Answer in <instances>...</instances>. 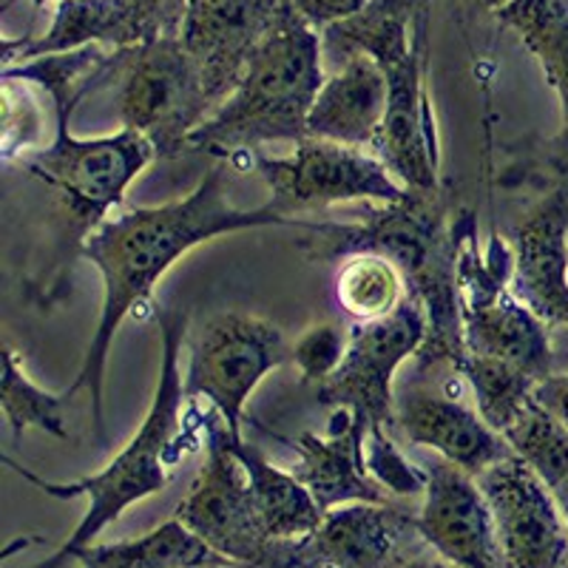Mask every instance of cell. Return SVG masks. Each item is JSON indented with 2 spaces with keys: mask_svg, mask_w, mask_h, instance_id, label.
<instances>
[{
  "mask_svg": "<svg viewBox=\"0 0 568 568\" xmlns=\"http://www.w3.org/2000/svg\"><path fill=\"white\" fill-rule=\"evenodd\" d=\"M307 227V220H287L271 202L258 207H236L227 196L225 165H213L191 194L165 205L131 207L116 213L100 227L85 245V258L103 276V307L89 349L83 355L78 378L65 389L74 398L80 389L89 393L91 424L100 444H105V364L116 329L125 318L151 302L160 278L180 262L185 253L205 242L253 227Z\"/></svg>",
  "mask_w": 568,
  "mask_h": 568,
  "instance_id": "1",
  "label": "cell"
},
{
  "mask_svg": "<svg viewBox=\"0 0 568 568\" xmlns=\"http://www.w3.org/2000/svg\"><path fill=\"white\" fill-rule=\"evenodd\" d=\"M52 100L54 140L18 160L23 174L45 191L40 231L29 245L23 293L38 311H54L71 296L74 267L85 245L123 207L131 182L156 160V149L140 131L123 129L109 136L71 134V116L83 103L71 94Z\"/></svg>",
  "mask_w": 568,
  "mask_h": 568,
  "instance_id": "2",
  "label": "cell"
},
{
  "mask_svg": "<svg viewBox=\"0 0 568 568\" xmlns=\"http://www.w3.org/2000/svg\"><path fill=\"white\" fill-rule=\"evenodd\" d=\"M298 242L313 262L382 253L407 278L409 293L424 302L429 336L415 355L418 369L449 364L458 373L466 358L458 293V236L446 222L440 191H409L404 202L375 205L364 222H307Z\"/></svg>",
  "mask_w": 568,
  "mask_h": 568,
  "instance_id": "3",
  "label": "cell"
},
{
  "mask_svg": "<svg viewBox=\"0 0 568 568\" xmlns=\"http://www.w3.org/2000/svg\"><path fill=\"white\" fill-rule=\"evenodd\" d=\"M156 324H160L162 362L154 398H151L149 413L142 418L134 438L114 455V460L103 471H94L89 478L71 480V484H54V480H45L29 471L27 466L14 464L12 458H3L9 469L38 486L43 495L60 497V500L89 497V509L78 529L71 531L69 540L52 557H45L32 568H60L74 560L105 526L116 524L129 506L165 489L174 466L194 449V438H187L185 426H182V404L187 395L185 375L180 369V353L185 344L187 313L162 307L156 311Z\"/></svg>",
  "mask_w": 568,
  "mask_h": 568,
  "instance_id": "4",
  "label": "cell"
},
{
  "mask_svg": "<svg viewBox=\"0 0 568 568\" xmlns=\"http://www.w3.org/2000/svg\"><path fill=\"white\" fill-rule=\"evenodd\" d=\"M433 0H369L322 34L329 52L369 54L387 74L389 100L373 154L409 191H440V140L426 83V20Z\"/></svg>",
  "mask_w": 568,
  "mask_h": 568,
  "instance_id": "5",
  "label": "cell"
},
{
  "mask_svg": "<svg viewBox=\"0 0 568 568\" xmlns=\"http://www.w3.org/2000/svg\"><path fill=\"white\" fill-rule=\"evenodd\" d=\"M322 58V32L287 9L231 98L191 134L187 151L227 162L240 154H256L271 142H302L313 103L327 80Z\"/></svg>",
  "mask_w": 568,
  "mask_h": 568,
  "instance_id": "6",
  "label": "cell"
},
{
  "mask_svg": "<svg viewBox=\"0 0 568 568\" xmlns=\"http://www.w3.org/2000/svg\"><path fill=\"white\" fill-rule=\"evenodd\" d=\"M105 89L114 91L123 129L149 136L160 156L187 151V140L213 114L205 83L182 38L114 49Z\"/></svg>",
  "mask_w": 568,
  "mask_h": 568,
  "instance_id": "7",
  "label": "cell"
},
{
  "mask_svg": "<svg viewBox=\"0 0 568 568\" xmlns=\"http://www.w3.org/2000/svg\"><path fill=\"white\" fill-rule=\"evenodd\" d=\"M429 336L426 307L415 293L398 304V311L375 322H355L349 327L347 353L327 382L316 387L318 404L347 409L367 426V433H395V373L415 358Z\"/></svg>",
  "mask_w": 568,
  "mask_h": 568,
  "instance_id": "8",
  "label": "cell"
},
{
  "mask_svg": "<svg viewBox=\"0 0 568 568\" xmlns=\"http://www.w3.org/2000/svg\"><path fill=\"white\" fill-rule=\"evenodd\" d=\"M247 156L271 191L267 202L287 220L347 202L395 205L409 196V187L400 185L378 156L342 142L304 136L287 156H265L258 151Z\"/></svg>",
  "mask_w": 568,
  "mask_h": 568,
  "instance_id": "9",
  "label": "cell"
},
{
  "mask_svg": "<svg viewBox=\"0 0 568 568\" xmlns=\"http://www.w3.org/2000/svg\"><path fill=\"white\" fill-rule=\"evenodd\" d=\"M205 418V464L187 486L174 517L225 560L265 568L276 540L267 537L253 504L245 466L231 446V426L216 409Z\"/></svg>",
  "mask_w": 568,
  "mask_h": 568,
  "instance_id": "10",
  "label": "cell"
},
{
  "mask_svg": "<svg viewBox=\"0 0 568 568\" xmlns=\"http://www.w3.org/2000/svg\"><path fill=\"white\" fill-rule=\"evenodd\" d=\"M293 358L282 329L262 316L227 311L205 324L191 349L185 395L202 398L222 415L233 435H242L245 407L271 369Z\"/></svg>",
  "mask_w": 568,
  "mask_h": 568,
  "instance_id": "11",
  "label": "cell"
},
{
  "mask_svg": "<svg viewBox=\"0 0 568 568\" xmlns=\"http://www.w3.org/2000/svg\"><path fill=\"white\" fill-rule=\"evenodd\" d=\"M429 549L418 515L395 504H344L298 540H276L265 568H404Z\"/></svg>",
  "mask_w": 568,
  "mask_h": 568,
  "instance_id": "12",
  "label": "cell"
},
{
  "mask_svg": "<svg viewBox=\"0 0 568 568\" xmlns=\"http://www.w3.org/2000/svg\"><path fill=\"white\" fill-rule=\"evenodd\" d=\"M509 568L568 566V524L549 484L515 453L478 475Z\"/></svg>",
  "mask_w": 568,
  "mask_h": 568,
  "instance_id": "13",
  "label": "cell"
},
{
  "mask_svg": "<svg viewBox=\"0 0 568 568\" xmlns=\"http://www.w3.org/2000/svg\"><path fill=\"white\" fill-rule=\"evenodd\" d=\"M418 531L435 555L455 566L509 568L478 478L444 458L426 469Z\"/></svg>",
  "mask_w": 568,
  "mask_h": 568,
  "instance_id": "14",
  "label": "cell"
},
{
  "mask_svg": "<svg viewBox=\"0 0 568 568\" xmlns=\"http://www.w3.org/2000/svg\"><path fill=\"white\" fill-rule=\"evenodd\" d=\"M287 14L284 0H213L191 12L182 43L194 58L213 111L242 83L247 65Z\"/></svg>",
  "mask_w": 568,
  "mask_h": 568,
  "instance_id": "15",
  "label": "cell"
},
{
  "mask_svg": "<svg viewBox=\"0 0 568 568\" xmlns=\"http://www.w3.org/2000/svg\"><path fill=\"white\" fill-rule=\"evenodd\" d=\"M511 293L549 327H568V176L555 182L517 225Z\"/></svg>",
  "mask_w": 568,
  "mask_h": 568,
  "instance_id": "16",
  "label": "cell"
},
{
  "mask_svg": "<svg viewBox=\"0 0 568 568\" xmlns=\"http://www.w3.org/2000/svg\"><path fill=\"white\" fill-rule=\"evenodd\" d=\"M395 433L418 446H429L475 478L511 455L509 440L491 429L478 409L433 389L407 387L395 395Z\"/></svg>",
  "mask_w": 568,
  "mask_h": 568,
  "instance_id": "17",
  "label": "cell"
},
{
  "mask_svg": "<svg viewBox=\"0 0 568 568\" xmlns=\"http://www.w3.org/2000/svg\"><path fill=\"white\" fill-rule=\"evenodd\" d=\"M367 426L347 409H333L327 433L282 438L296 453L293 475L302 480L322 511L344 504H389L393 495L369 475L364 458Z\"/></svg>",
  "mask_w": 568,
  "mask_h": 568,
  "instance_id": "18",
  "label": "cell"
},
{
  "mask_svg": "<svg viewBox=\"0 0 568 568\" xmlns=\"http://www.w3.org/2000/svg\"><path fill=\"white\" fill-rule=\"evenodd\" d=\"M149 40H156L154 32L129 0H58L49 32L3 40V69L45 54L80 52L89 45L129 49Z\"/></svg>",
  "mask_w": 568,
  "mask_h": 568,
  "instance_id": "19",
  "label": "cell"
},
{
  "mask_svg": "<svg viewBox=\"0 0 568 568\" xmlns=\"http://www.w3.org/2000/svg\"><path fill=\"white\" fill-rule=\"evenodd\" d=\"M389 85L369 54H349L342 69L324 80L307 120V136L342 142L349 149H375L387 116Z\"/></svg>",
  "mask_w": 568,
  "mask_h": 568,
  "instance_id": "20",
  "label": "cell"
},
{
  "mask_svg": "<svg viewBox=\"0 0 568 568\" xmlns=\"http://www.w3.org/2000/svg\"><path fill=\"white\" fill-rule=\"evenodd\" d=\"M231 446L245 466L253 504L271 540H298L322 524V506L293 471L273 466L242 435H231Z\"/></svg>",
  "mask_w": 568,
  "mask_h": 568,
  "instance_id": "21",
  "label": "cell"
},
{
  "mask_svg": "<svg viewBox=\"0 0 568 568\" xmlns=\"http://www.w3.org/2000/svg\"><path fill=\"white\" fill-rule=\"evenodd\" d=\"M495 14L535 54L568 125V0H506Z\"/></svg>",
  "mask_w": 568,
  "mask_h": 568,
  "instance_id": "22",
  "label": "cell"
},
{
  "mask_svg": "<svg viewBox=\"0 0 568 568\" xmlns=\"http://www.w3.org/2000/svg\"><path fill=\"white\" fill-rule=\"evenodd\" d=\"M74 560H80L83 568H187L225 560V557L207 549L194 531L171 517L169 524L156 526L149 535L134 540L85 546Z\"/></svg>",
  "mask_w": 568,
  "mask_h": 568,
  "instance_id": "23",
  "label": "cell"
},
{
  "mask_svg": "<svg viewBox=\"0 0 568 568\" xmlns=\"http://www.w3.org/2000/svg\"><path fill=\"white\" fill-rule=\"evenodd\" d=\"M409 287L395 262L382 253H355L344 258L336 276V302L355 322H375L398 311Z\"/></svg>",
  "mask_w": 568,
  "mask_h": 568,
  "instance_id": "24",
  "label": "cell"
},
{
  "mask_svg": "<svg viewBox=\"0 0 568 568\" xmlns=\"http://www.w3.org/2000/svg\"><path fill=\"white\" fill-rule=\"evenodd\" d=\"M458 373L475 393L480 418L500 435L529 407L535 387L540 384L526 369L500 362V358H486V355H466Z\"/></svg>",
  "mask_w": 568,
  "mask_h": 568,
  "instance_id": "25",
  "label": "cell"
},
{
  "mask_svg": "<svg viewBox=\"0 0 568 568\" xmlns=\"http://www.w3.org/2000/svg\"><path fill=\"white\" fill-rule=\"evenodd\" d=\"M65 395L45 393L43 387L32 382L20 364V355L12 347L3 349V384H0V407L12 426L14 438L27 433V429H40V433L52 435V438L69 440L65 429L63 407Z\"/></svg>",
  "mask_w": 568,
  "mask_h": 568,
  "instance_id": "26",
  "label": "cell"
},
{
  "mask_svg": "<svg viewBox=\"0 0 568 568\" xmlns=\"http://www.w3.org/2000/svg\"><path fill=\"white\" fill-rule=\"evenodd\" d=\"M511 453L524 458L540 475L549 489L568 480V424L542 409L535 398L517 415L515 424L504 433Z\"/></svg>",
  "mask_w": 568,
  "mask_h": 568,
  "instance_id": "27",
  "label": "cell"
},
{
  "mask_svg": "<svg viewBox=\"0 0 568 568\" xmlns=\"http://www.w3.org/2000/svg\"><path fill=\"white\" fill-rule=\"evenodd\" d=\"M0 111H3V125H0V142H3V160L18 162L23 156L40 151L43 140V111L38 98L29 91L23 80L3 78L0 83Z\"/></svg>",
  "mask_w": 568,
  "mask_h": 568,
  "instance_id": "28",
  "label": "cell"
},
{
  "mask_svg": "<svg viewBox=\"0 0 568 568\" xmlns=\"http://www.w3.org/2000/svg\"><path fill=\"white\" fill-rule=\"evenodd\" d=\"M364 458H367L369 475L393 497H424L426 469H418V466H413L404 458V453L395 446L387 429L367 433V438H364Z\"/></svg>",
  "mask_w": 568,
  "mask_h": 568,
  "instance_id": "29",
  "label": "cell"
},
{
  "mask_svg": "<svg viewBox=\"0 0 568 568\" xmlns=\"http://www.w3.org/2000/svg\"><path fill=\"white\" fill-rule=\"evenodd\" d=\"M349 333L338 329L336 324H318L311 327L293 344V364L302 373L304 384H324L336 373L347 353Z\"/></svg>",
  "mask_w": 568,
  "mask_h": 568,
  "instance_id": "30",
  "label": "cell"
},
{
  "mask_svg": "<svg viewBox=\"0 0 568 568\" xmlns=\"http://www.w3.org/2000/svg\"><path fill=\"white\" fill-rule=\"evenodd\" d=\"M367 3L369 0H284V7L316 32H327L329 27L355 18L367 9Z\"/></svg>",
  "mask_w": 568,
  "mask_h": 568,
  "instance_id": "31",
  "label": "cell"
},
{
  "mask_svg": "<svg viewBox=\"0 0 568 568\" xmlns=\"http://www.w3.org/2000/svg\"><path fill=\"white\" fill-rule=\"evenodd\" d=\"M129 3L149 23L154 38H182L191 0H129Z\"/></svg>",
  "mask_w": 568,
  "mask_h": 568,
  "instance_id": "32",
  "label": "cell"
},
{
  "mask_svg": "<svg viewBox=\"0 0 568 568\" xmlns=\"http://www.w3.org/2000/svg\"><path fill=\"white\" fill-rule=\"evenodd\" d=\"M535 400L542 409H549L551 415H557L562 424H568V373H551L546 382L537 384Z\"/></svg>",
  "mask_w": 568,
  "mask_h": 568,
  "instance_id": "33",
  "label": "cell"
},
{
  "mask_svg": "<svg viewBox=\"0 0 568 568\" xmlns=\"http://www.w3.org/2000/svg\"><path fill=\"white\" fill-rule=\"evenodd\" d=\"M404 568H460V566H455V562L444 560V557L435 555L433 549H426L424 555H418V557H415V560H409Z\"/></svg>",
  "mask_w": 568,
  "mask_h": 568,
  "instance_id": "34",
  "label": "cell"
},
{
  "mask_svg": "<svg viewBox=\"0 0 568 568\" xmlns=\"http://www.w3.org/2000/svg\"><path fill=\"white\" fill-rule=\"evenodd\" d=\"M551 491H555L557 504H560V509H562V517H566V524H568V480H566V484H560V486H557V489H551Z\"/></svg>",
  "mask_w": 568,
  "mask_h": 568,
  "instance_id": "35",
  "label": "cell"
},
{
  "mask_svg": "<svg viewBox=\"0 0 568 568\" xmlns=\"http://www.w3.org/2000/svg\"><path fill=\"white\" fill-rule=\"evenodd\" d=\"M187 568H253V566H242V562H231V560H216V562H200V566H187Z\"/></svg>",
  "mask_w": 568,
  "mask_h": 568,
  "instance_id": "36",
  "label": "cell"
},
{
  "mask_svg": "<svg viewBox=\"0 0 568 568\" xmlns=\"http://www.w3.org/2000/svg\"><path fill=\"white\" fill-rule=\"evenodd\" d=\"M213 0H191V12H200V9H205V7H211ZM187 12V14H191Z\"/></svg>",
  "mask_w": 568,
  "mask_h": 568,
  "instance_id": "37",
  "label": "cell"
},
{
  "mask_svg": "<svg viewBox=\"0 0 568 568\" xmlns=\"http://www.w3.org/2000/svg\"><path fill=\"white\" fill-rule=\"evenodd\" d=\"M480 3H484V7H489L491 12H495V9H500L506 3V0H480Z\"/></svg>",
  "mask_w": 568,
  "mask_h": 568,
  "instance_id": "38",
  "label": "cell"
},
{
  "mask_svg": "<svg viewBox=\"0 0 568 568\" xmlns=\"http://www.w3.org/2000/svg\"><path fill=\"white\" fill-rule=\"evenodd\" d=\"M32 3H34V7H45V3H52V0H32ZM54 3H58V0H54Z\"/></svg>",
  "mask_w": 568,
  "mask_h": 568,
  "instance_id": "39",
  "label": "cell"
},
{
  "mask_svg": "<svg viewBox=\"0 0 568 568\" xmlns=\"http://www.w3.org/2000/svg\"><path fill=\"white\" fill-rule=\"evenodd\" d=\"M60 568H83V566H80V560H71V562H65V566H60Z\"/></svg>",
  "mask_w": 568,
  "mask_h": 568,
  "instance_id": "40",
  "label": "cell"
},
{
  "mask_svg": "<svg viewBox=\"0 0 568 568\" xmlns=\"http://www.w3.org/2000/svg\"><path fill=\"white\" fill-rule=\"evenodd\" d=\"M562 568H568V566H562Z\"/></svg>",
  "mask_w": 568,
  "mask_h": 568,
  "instance_id": "41",
  "label": "cell"
}]
</instances>
